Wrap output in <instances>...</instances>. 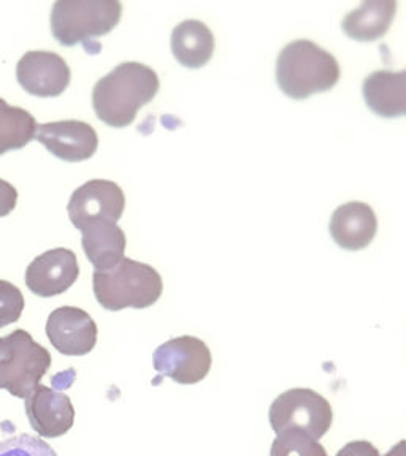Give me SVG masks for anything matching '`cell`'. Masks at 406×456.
Returning <instances> with one entry per match:
<instances>
[{"label":"cell","instance_id":"obj_1","mask_svg":"<svg viewBox=\"0 0 406 456\" xmlns=\"http://www.w3.org/2000/svg\"><path fill=\"white\" fill-rule=\"evenodd\" d=\"M159 87L161 81L151 67L122 62L94 86V111L110 127H128L136 121L140 108L156 97Z\"/></svg>","mask_w":406,"mask_h":456},{"label":"cell","instance_id":"obj_2","mask_svg":"<svg viewBox=\"0 0 406 456\" xmlns=\"http://www.w3.org/2000/svg\"><path fill=\"white\" fill-rule=\"evenodd\" d=\"M340 75L336 57L311 40H294L286 45L277 61V83L291 99L327 93L338 83Z\"/></svg>","mask_w":406,"mask_h":456},{"label":"cell","instance_id":"obj_3","mask_svg":"<svg viewBox=\"0 0 406 456\" xmlns=\"http://www.w3.org/2000/svg\"><path fill=\"white\" fill-rule=\"evenodd\" d=\"M93 290L100 306L118 313L128 307L146 309L156 305L164 284L151 265L124 256L110 270L94 271Z\"/></svg>","mask_w":406,"mask_h":456},{"label":"cell","instance_id":"obj_4","mask_svg":"<svg viewBox=\"0 0 406 456\" xmlns=\"http://www.w3.org/2000/svg\"><path fill=\"white\" fill-rule=\"evenodd\" d=\"M122 5L114 0L56 2L51 10V32L59 45H83L93 53L94 38L107 36L121 21Z\"/></svg>","mask_w":406,"mask_h":456},{"label":"cell","instance_id":"obj_5","mask_svg":"<svg viewBox=\"0 0 406 456\" xmlns=\"http://www.w3.org/2000/svg\"><path fill=\"white\" fill-rule=\"evenodd\" d=\"M50 352L34 341L26 330L0 338V390L26 399L51 368Z\"/></svg>","mask_w":406,"mask_h":456},{"label":"cell","instance_id":"obj_6","mask_svg":"<svg viewBox=\"0 0 406 456\" xmlns=\"http://www.w3.org/2000/svg\"><path fill=\"white\" fill-rule=\"evenodd\" d=\"M269 420L277 435L297 429L319 441L332 427L334 412L330 403L319 393L311 388H291L271 403Z\"/></svg>","mask_w":406,"mask_h":456},{"label":"cell","instance_id":"obj_7","mask_svg":"<svg viewBox=\"0 0 406 456\" xmlns=\"http://www.w3.org/2000/svg\"><path fill=\"white\" fill-rule=\"evenodd\" d=\"M211 352L207 344L195 336H179L161 344L153 355L157 378L153 384L169 378L179 385L199 384L211 370Z\"/></svg>","mask_w":406,"mask_h":456},{"label":"cell","instance_id":"obj_8","mask_svg":"<svg viewBox=\"0 0 406 456\" xmlns=\"http://www.w3.org/2000/svg\"><path fill=\"white\" fill-rule=\"evenodd\" d=\"M126 208L121 187L107 179H91L71 193L67 213L73 227L81 228L91 222L118 224Z\"/></svg>","mask_w":406,"mask_h":456},{"label":"cell","instance_id":"obj_9","mask_svg":"<svg viewBox=\"0 0 406 456\" xmlns=\"http://www.w3.org/2000/svg\"><path fill=\"white\" fill-rule=\"evenodd\" d=\"M16 79L34 97H59L70 85L71 73L62 57L51 51H29L16 65Z\"/></svg>","mask_w":406,"mask_h":456},{"label":"cell","instance_id":"obj_10","mask_svg":"<svg viewBox=\"0 0 406 456\" xmlns=\"http://www.w3.org/2000/svg\"><path fill=\"white\" fill-rule=\"evenodd\" d=\"M61 385L64 384H57L54 378V388L40 384L24 399L29 423L38 437L56 439L67 435L73 427L75 407L69 395L57 390Z\"/></svg>","mask_w":406,"mask_h":456},{"label":"cell","instance_id":"obj_11","mask_svg":"<svg viewBox=\"0 0 406 456\" xmlns=\"http://www.w3.org/2000/svg\"><path fill=\"white\" fill-rule=\"evenodd\" d=\"M97 325L89 314L75 306L57 307L46 321L51 346L65 356H83L97 344Z\"/></svg>","mask_w":406,"mask_h":456},{"label":"cell","instance_id":"obj_12","mask_svg":"<svg viewBox=\"0 0 406 456\" xmlns=\"http://www.w3.org/2000/svg\"><path fill=\"white\" fill-rule=\"evenodd\" d=\"M36 140L64 162L87 160L99 148V136L93 126L75 119L38 124Z\"/></svg>","mask_w":406,"mask_h":456},{"label":"cell","instance_id":"obj_13","mask_svg":"<svg viewBox=\"0 0 406 456\" xmlns=\"http://www.w3.org/2000/svg\"><path fill=\"white\" fill-rule=\"evenodd\" d=\"M79 276V260L75 252L56 248L32 260L26 270V285L37 297L51 298L67 292Z\"/></svg>","mask_w":406,"mask_h":456},{"label":"cell","instance_id":"obj_14","mask_svg":"<svg viewBox=\"0 0 406 456\" xmlns=\"http://www.w3.org/2000/svg\"><path fill=\"white\" fill-rule=\"evenodd\" d=\"M328 230L334 241L343 249H365L377 235L378 219L370 205L350 201L336 208L330 217Z\"/></svg>","mask_w":406,"mask_h":456},{"label":"cell","instance_id":"obj_15","mask_svg":"<svg viewBox=\"0 0 406 456\" xmlns=\"http://www.w3.org/2000/svg\"><path fill=\"white\" fill-rule=\"evenodd\" d=\"M362 94L367 107L379 118L406 116V69L373 71L365 78Z\"/></svg>","mask_w":406,"mask_h":456},{"label":"cell","instance_id":"obj_16","mask_svg":"<svg viewBox=\"0 0 406 456\" xmlns=\"http://www.w3.org/2000/svg\"><path fill=\"white\" fill-rule=\"evenodd\" d=\"M81 246L95 271H107L120 264L126 252V235L113 222H91L79 230Z\"/></svg>","mask_w":406,"mask_h":456},{"label":"cell","instance_id":"obj_17","mask_svg":"<svg viewBox=\"0 0 406 456\" xmlns=\"http://www.w3.org/2000/svg\"><path fill=\"white\" fill-rule=\"evenodd\" d=\"M171 53L179 64L200 69L213 57L214 36L207 24L197 20L179 22L170 38Z\"/></svg>","mask_w":406,"mask_h":456},{"label":"cell","instance_id":"obj_18","mask_svg":"<svg viewBox=\"0 0 406 456\" xmlns=\"http://www.w3.org/2000/svg\"><path fill=\"white\" fill-rule=\"evenodd\" d=\"M397 12L395 2H365L346 14L342 22L343 32L356 42H375L391 28Z\"/></svg>","mask_w":406,"mask_h":456},{"label":"cell","instance_id":"obj_19","mask_svg":"<svg viewBox=\"0 0 406 456\" xmlns=\"http://www.w3.org/2000/svg\"><path fill=\"white\" fill-rule=\"evenodd\" d=\"M36 118L32 114L0 99V156L28 146L36 136Z\"/></svg>","mask_w":406,"mask_h":456},{"label":"cell","instance_id":"obj_20","mask_svg":"<svg viewBox=\"0 0 406 456\" xmlns=\"http://www.w3.org/2000/svg\"><path fill=\"white\" fill-rule=\"evenodd\" d=\"M270 456H327V452L307 433L287 429L277 435L271 444Z\"/></svg>","mask_w":406,"mask_h":456},{"label":"cell","instance_id":"obj_21","mask_svg":"<svg viewBox=\"0 0 406 456\" xmlns=\"http://www.w3.org/2000/svg\"><path fill=\"white\" fill-rule=\"evenodd\" d=\"M0 456H57V453L42 437L18 435L0 442Z\"/></svg>","mask_w":406,"mask_h":456},{"label":"cell","instance_id":"obj_22","mask_svg":"<svg viewBox=\"0 0 406 456\" xmlns=\"http://www.w3.org/2000/svg\"><path fill=\"white\" fill-rule=\"evenodd\" d=\"M24 311V297L16 285L0 281V328L16 323Z\"/></svg>","mask_w":406,"mask_h":456},{"label":"cell","instance_id":"obj_23","mask_svg":"<svg viewBox=\"0 0 406 456\" xmlns=\"http://www.w3.org/2000/svg\"><path fill=\"white\" fill-rule=\"evenodd\" d=\"M18 203V191L5 179H0V217H5L13 211Z\"/></svg>","mask_w":406,"mask_h":456},{"label":"cell","instance_id":"obj_24","mask_svg":"<svg viewBox=\"0 0 406 456\" xmlns=\"http://www.w3.org/2000/svg\"><path fill=\"white\" fill-rule=\"evenodd\" d=\"M336 456H381L378 449L369 441H354L346 444Z\"/></svg>","mask_w":406,"mask_h":456},{"label":"cell","instance_id":"obj_25","mask_svg":"<svg viewBox=\"0 0 406 456\" xmlns=\"http://www.w3.org/2000/svg\"><path fill=\"white\" fill-rule=\"evenodd\" d=\"M385 456H406V439L395 444L393 449L389 450Z\"/></svg>","mask_w":406,"mask_h":456}]
</instances>
